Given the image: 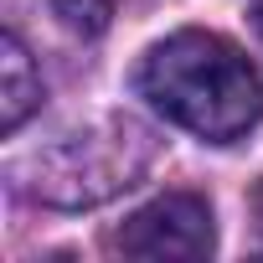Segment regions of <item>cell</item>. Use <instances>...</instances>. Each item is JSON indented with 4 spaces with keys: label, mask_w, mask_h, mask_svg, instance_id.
Masks as SVG:
<instances>
[{
    "label": "cell",
    "mask_w": 263,
    "mask_h": 263,
    "mask_svg": "<svg viewBox=\"0 0 263 263\" xmlns=\"http://www.w3.org/2000/svg\"><path fill=\"white\" fill-rule=\"evenodd\" d=\"M52 6H57V16H62L72 31L98 36V31L108 26V0H52Z\"/></svg>",
    "instance_id": "cell-5"
},
{
    "label": "cell",
    "mask_w": 263,
    "mask_h": 263,
    "mask_svg": "<svg viewBox=\"0 0 263 263\" xmlns=\"http://www.w3.org/2000/svg\"><path fill=\"white\" fill-rule=\"evenodd\" d=\"M114 248L124 258H206L217 248L212 206L196 191H165L114 232Z\"/></svg>",
    "instance_id": "cell-3"
},
{
    "label": "cell",
    "mask_w": 263,
    "mask_h": 263,
    "mask_svg": "<svg viewBox=\"0 0 263 263\" xmlns=\"http://www.w3.org/2000/svg\"><path fill=\"white\" fill-rule=\"evenodd\" d=\"M150 160H155V140L145 124L103 119L88 135H67L47 155H36L31 196L57 201V206H93L124 186H135V176Z\"/></svg>",
    "instance_id": "cell-2"
},
{
    "label": "cell",
    "mask_w": 263,
    "mask_h": 263,
    "mask_svg": "<svg viewBox=\"0 0 263 263\" xmlns=\"http://www.w3.org/2000/svg\"><path fill=\"white\" fill-rule=\"evenodd\" d=\"M248 206H253V222H258V232H263V181L253 186V196H248Z\"/></svg>",
    "instance_id": "cell-6"
},
{
    "label": "cell",
    "mask_w": 263,
    "mask_h": 263,
    "mask_svg": "<svg viewBox=\"0 0 263 263\" xmlns=\"http://www.w3.org/2000/svg\"><path fill=\"white\" fill-rule=\"evenodd\" d=\"M36 103H42V78H36L21 36L6 31V36H0V129L16 135Z\"/></svg>",
    "instance_id": "cell-4"
},
{
    "label": "cell",
    "mask_w": 263,
    "mask_h": 263,
    "mask_svg": "<svg viewBox=\"0 0 263 263\" xmlns=\"http://www.w3.org/2000/svg\"><path fill=\"white\" fill-rule=\"evenodd\" d=\"M135 88L206 145H232L263 119L258 67L217 31H176L155 42L135 72Z\"/></svg>",
    "instance_id": "cell-1"
},
{
    "label": "cell",
    "mask_w": 263,
    "mask_h": 263,
    "mask_svg": "<svg viewBox=\"0 0 263 263\" xmlns=\"http://www.w3.org/2000/svg\"><path fill=\"white\" fill-rule=\"evenodd\" d=\"M253 26H258V36H263V6H258V11H253Z\"/></svg>",
    "instance_id": "cell-7"
}]
</instances>
